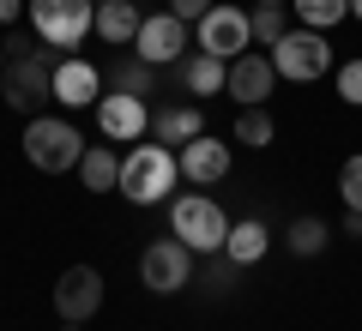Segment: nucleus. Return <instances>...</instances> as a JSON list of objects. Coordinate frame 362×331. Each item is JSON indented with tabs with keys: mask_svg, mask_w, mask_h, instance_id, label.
<instances>
[{
	"mask_svg": "<svg viewBox=\"0 0 362 331\" xmlns=\"http://www.w3.org/2000/svg\"><path fill=\"white\" fill-rule=\"evenodd\" d=\"M54 61L49 49H37V37H13L6 42V73H0V90H6V109L18 115H42V102H54Z\"/></svg>",
	"mask_w": 362,
	"mask_h": 331,
	"instance_id": "nucleus-1",
	"label": "nucleus"
},
{
	"mask_svg": "<svg viewBox=\"0 0 362 331\" xmlns=\"http://www.w3.org/2000/svg\"><path fill=\"white\" fill-rule=\"evenodd\" d=\"M175 181H181V163H175L169 145H133V151L121 157L115 193H127L133 205H163L169 193H175Z\"/></svg>",
	"mask_w": 362,
	"mask_h": 331,
	"instance_id": "nucleus-2",
	"label": "nucleus"
},
{
	"mask_svg": "<svg viewBox=\"0 0 362 331\" xmlns=\"http://www.w3.org/2000/svg\"><path fill=\"white\" fill-rule=\"evenodd\" d=\"M85 157V133L66 115H30L25 121V163L42 175H73Z\"/></svg>",
	"mask_w": 362,
	"mask_h": 331,
	"instance_id": "nucleus-3",
	"label": "nucleus"
},
{
	"mask_svg": "<svg viewBox=\"0 0 362 331\" xmlns=\"http://www.w3.org/2000/svg\"><path fill=\"white\" fill-rule=\"evenodd\" d=\"M169 235L187 241L199 259H206V253H223V241H230V217H223V205L211 199V193H181V199L169 205Z\"/></svg>",
	"mask_w": 362,
	"mask_h": 331,
	"instance_id": "nucleus-4",
	"label": "nucleus"
},
{
	"mask_svg": "<svg viewBox=\"0 0 362 331\" xmlns=\"http://www.w3.org/2000/svg\"><path fill=\"white\" fill-rule=\"evenodd\" d=\"M25 18L42 49H78L97 18V0H25Z\"/></svg>",
	"mask_w": 362,
	"mask_h": 331,
	"instance_id": "nucleus-5",
	"label": "nucleus"
},
{
	"mask_svg": "<svg viewBox=\"0 0 362 331\" xmlns=\"http://www.w3.org/2000/svg\"><path fill=\"white\" fill-rule=\"evenodd\" d=\"M272 66H278V78H290V85H314V78L332 73V42H326V30H284V37L272 42Z\"/></svg>",
	"mask_w": 362,
	"mask_h": 331,
	"instance_id": "nucleus-6",
	"label": "nucleus"
},
{
	"mask_svg": "<svg viewBox=\"0 0 362 331\" xmlns=\"http://www.w3.org/2000/svg\"><path fill=\"white\" fill-rule=\"evenodd\" d=\"M194 49H199V54H218V61L247 54V49H254V18H247V6L218 0V6L194 25Z\"/></svg>",
	"mask_w": 362,
	"mask_h": 331,
	"instance_id": "nucleus-7",
	"label": "nucleus"
},
{
	"mask_svg": "<svg viewBox=\"0 0 362 331\" xmlns=\"http://www.w3.org/2000/svg\"><path fill=\"white\" fill-rule=\"evenodd\" d=\"M194 265H199V253L187 241H175V235H163V241H145V253H139V283L151 295H181L187 283H194Z\"/></svg>",
	"mask_w": 362,
	"mask_h": 331,
	"instance_id": "nucleus-8",
	"label": "nucleus"
},
{
	"mask_svg": "<svg viewBox=\"0 0 362 331\" xmlns=\"http://www.w3.org/2000/svg\"><path fill=\"white\" fill-rule=\"evenodd\" d=\"M133 54H139V61H151V66L187 61V54H194V25H187V18H175L169 6H163V13H145V18H139V37H133Z\"/></svg>",
	"mask_w": 362,
	"mask_h": 331,
	"instance_id": "nucleus-9",
	"label": "nucleus"
},
{
	"mask_svg": "<svg viewBox=\"0 0 362 331\" xmlns=\"http://www.w3.org/2000/svg\"><path fill=\"white\" fill-rule=\"evenodd\" d=\"M97 133H103L109 145H139L145 133H151V109H145V97L103 90V97H97Z\"/></svg>",
	"mask_w": 362,
	"mask_h": 331,
	"instance_id": "nucleus-10",
	"label": "nucleus"
},
{
	"mask_svg": "<svg viewBox=\"0 0 362 331\" xmlns=\"http://www.w3.org/2000/svg\"><path fill=\"white\" fill-rule=\"evenodd\" d=\"M97 307H103V271L97 265H66L61 283H54V313H61V325H85Z\"/></svg>",
	"mask_w": 362,
	"mask_h": 331,
	"instance_id": "nucleus-11",
	"label": "nucleus"
},
{
	"mask_svg": "<svg viewBox=\"0 0 362 331\" xmlns=\"http://www.w3.org/2000/svg\"><path fill=\"white\" fill-rule=\"evenodd\" d=\"M278 90V66H272V54L247 49L230 61V78H223V97H235L242 109H266V97Z\"/></svg>",
	"mask_w": 362,
	"mask_h": 331,
	"instance_id": "nucleus-12",
	"label": "nucleus"
},
{
	"mask_svg": "<svg viewBox=\"0 0 362 331\" xmlns=\"http://www.w3.org/2000/svg\"><path fill=\"white\" fill-rule=\"evenodd\" d=\"M175 163H181V181H194V187H218V181L230 175V139L199 133V139H187L175 151Z\"/></svg>",
	"mask_w": 362,
	"mask_h": 331,
	"instance_id": "nucleus-13",
	"label": "nucleus"
},
{
	"mask_svg": "<svg viewBox=\"0 0 362 331\" xmlns=\"http://www.w3.org/2000/svg\"><path fill=\"white\" fill-rule=\"evenodd\" d=\"M49 90H54L61 109H97V97H103V73H97L90 61H78V54H61Z\"/></svg>",
	"mask_w": 362,
	"mask_h": 331,
	"instance_id": "nucleus-14",
	"label": "nucleus"
},
{
	"mask_svg": "<svg viewBox=\"0 0 362 331\" xmlns=\"http://www.w3.org/2000/svg\"><path fill=\"white\" fill-rule=\"evenodd\" d=\"M206 133V115H199V102H169V109H157L151 115V139L169 145V151H181L187 139H199Z\"/></svg>",
	"mask_w": 362,
	"mask_h": 331,
	"instance_id": "nucleus-15",
	"label": "nucleus"
},
{
	"mask_svg": "<svg viewBox=\"0 0 362 331\" xmlns=\"http://www.w3.org/2000/svg\"><path fill=\"white\" fill-rule=\"evenodd\" d=\"M181 73V90L187 97H223V78H230V61H218V54H187V61H175Z\"/></svg>",
	"mask_w": 362,
	"mask_h": 331,
	"instance_id": "nucleus-16",
	"label": "nucleus"
},
{
	"mask_svg": "<svg viewBox=\"0 0 362 331\" xmlns=\"http://www.w3.org/2000/svg\"><path fill=\"white\" fill-rule=\"evenodd\" d=\"M139 6H133V0H97V18H90V30H97V37L103 42H115V49H127L133 37H139Z\"/></svg>",
	"mask_w": 362,
	"mask_h": 331,
	"instance_id": "nucleus-17",
	"label": "nucleus"
},
{
	"mask_svg": "<svg viewBox=\"0 0 362 331\" xmlns=\"http://www.w3.org/2000/svg\"><path fill=\"white\" fill-rule=\"evenodd\" d=\"M266 247H272V229L259 223V217H242V223H230V241H223V253L235 259V265H259L266 259Z\"/></svg>",
	"mask_w": 362,
	"mask_h": 331,
	"instance_id": "nucleus-18",
	"label": "nucleus"
},
{
	"mask_svg": "<svg viewBox=\"0 0 362 331\" xmlns=\"http://www.w3.org/2000/svg\"><path fill=\"white\" fill-rule=\"evenodd\" d=\"M103 90H127V97H151V90H157V66H151V61H139V54H121V61L109 66Z\"/></svg>",
	"mask_w": 362,
	"mask_h": 331,
	"instance_id": "nucleus-19",
	"label": "nucleus"
},
{
	"mask_svg": "<svg viewBox=\"0 0 362 331\" xmlns=\"http://www.w3.org/2000/svg\"><path fill=\"white\" fill-rule=\"evenodd\" d=\"M78 175H85V193H115V181H121V157L109 151V145H85V157H78Z\"/></svg>",
	"mask_w": 362,
	"mask_h": 331,
	"instance_id": "nucleus-20",
	"label": "nucleus"
},
{
	"mask_svg": "<svg viewBox=\"0 0 362 331\" xmlns=\"http://www.w3.org/2000/svg\"><path fill=\"white\" fill-rule=\"evenodd\" d=\"M326 241H332V229H326V217H296L284 229V247L296 259H314V253H326Z\"/></svg>",
	"mask_w": 362,
	"mask_h": 331,
	"instance_id": "nucleus-21",
	"label": "nucleus"
},
{
	"mask_svg": "<svg viewBox=\"0 0 362 331\" xmlns=\"http://www.w3.org/2000/svg\"><path fill=\"white\" fill-rule=\"evenodd\" d=\"M278 139V121L266 115V109H242L230 127V145H247V151H266V145Z\"/></svg>",
	"mask_w": 362,
	"mask_h": 331,
	"instance_id": "nucleus-22",
	"label": "nucleus"
},
{
	"mask_svg": "<svg viewBox=\"0 0 362 331\" xmlns=\"http://www.w3.org/2000/svg\"><path fill=\"white\" fill-rule=\"evenodd\" d=\"M290 6H296V18L308 30H332V25L350 18V0H290Z\"/></svg>",
	"mask_w": 362,
	"mask_h": 331,
	"instance_id": "nucleus-23",
	"label": "nucleus"
},
{
	"mask_svg": "<svg viewBox=\"0 0 362 331\" xmlns=\"http://www.w3.org/2000/svg\"><path fill=\"white\" fill-rule=\"evenodd\" d=\"M194 277H199V283H206V289H211V295H230V289H235V283H242V265H235V259H230V253H206V271H199V265H194Z\"/></svg>",
	"mask_w": 362,
	"mask_h": 331,
	"instance_id": "nucleus-24",
	"label": "nucleus"
},
{
	"mask_svg": "<svg viewBox=\"0 0 362 331\" xmlns=\"http://www.w3.org/2000/svg\"><path fill=\"white\" fill-rule=\"evenodd\" d=\"M247 18H254V42L259 49H272V42L284 37V6H278V0H254Z\"/></svg>",
	"mask_w": 362,
	"mask_h": 331,
	"instance_id": "nucleus-25",
	"label": "nucleus"
},
{
	"mask_svg": "<svg viewBox=\"0 0 362 331\" xmlns=\"http://www.w3.org/2000/svg\"><path fill=\"white\" fill-rule=\"evenodd\" d=\"M338 199H344V211H362V151H350L338 169Z\"/></svg>",
	"mask_w": 362,
	"mask_h": 331,
	"instance_id": "nucleus-26",
	"label": "nucleus"
},
{
	"mask_svg": "<svg viewBox=\"0 0 362 331\" xmlns=\"http://www.w3.org/2000/svg\"><path fill=\"white\" fill-rule=\"evenodd\" d=\"M332 85H338V97H344L350 109H362V54H356V61H338V66H332Z\"/></svg>",
	"mask_w": 362,
	"mask_h": 331,
	"instance_id": "nucleus-27",
	"label": "nucleus"
},
{
	"mask_svg": "<svg viewBox=\"0 0 362 331\" xmlns=\"http://www.w3.org/2000/svg\"><path fill=\"white\" fill-rule=\"evenodd\" d=\"M211 6H218V0H169V13H175V18H187V25H199V18H206Z\"/></svg>",
	"mask_w": 362,
	"mask_h": 331,
	"instance_id": "nucleus-28",
	"label": "nucleus"
},
{
	"mask_svg": "<svg viewBox=\"0 0 362 331\" xmlns=\"http://www.w3.org/2000/svg\"><path fill=\"white\" fill-rule=\"evenodd\" d=\"M25 18V0H0V25H18Z\"/></svg>",
	"mask_w": 362,
	"mask_h": 331,
	"instance_id": "nucleus-29",
	"label": "nucleus"
},
{
	"mask_svg": "<svg viewBox=\"0 0 362 331\" xmlns=\"http://www.w3.org/2000/svg\"><path fill=\"white\" fill-rule=\"evenodd\" d=\"M344 235H350V241H362V211H344Z\"/></svg>",
	"mask_w": 362,
	"mask_h": 331,
	"instance_id": "nucleus-30",
	"label": "nucleus"
},
{
	"mask_svg": "<svg viewBox=\"0 0 362 331\" xmlns=\"http://www.w3.org/2000/svg\"><path fill=\"white\" fill-rule=\"evenodd\" d=\"M350 18H356V25H362V0H350Z\"/></svg>",
	"mask_w": 362,
	"mask_h": 331,
	"instance_id": "nucleus-31",
	"label": "nucleus"
},
{
	"mask_svg": "<svg viewBox=\"0 0 362 331\" xmlns=\"http://www.w3.org/2000/svg\"><path fill=\"white\" fill-rule=\"evenodd\" d=\"M0 73H6V42H0Z\"/></svg>",
	"mask_w": 362,
	"mask_h": 331,
	"instance_id": "nucleus-32",
	"label": "nucleus"
},
{
	"mask_svg": "<svg viewBox=\"0 0 362 331\" xmlns=\"http://www.w3.org/2000/svg\"><path fill=\"white\" fill-rule=\"evenodd\" d=\"M61 331H85V325H61Z\"/></svg>",
	"mask_w": 362,
	"mask_h": 331,
	"instance_id": "nucleus-33",
	"label": "nucleus"
},
{
	"mask_svg": "<svg viewBox=\"0 0 362 331\" xmlns=\"http://www.w3.org/2000/svg\"><path fill=\"white\" fill-rule=\"evenodd\" d=\"M278 6H284V0H278Z\"/></svg>",
	"mask_w": 362,
	"mask_h": 331,
	"instance_id": "nucleus-34",
	"label": "nucleus"
}]
</instances>
